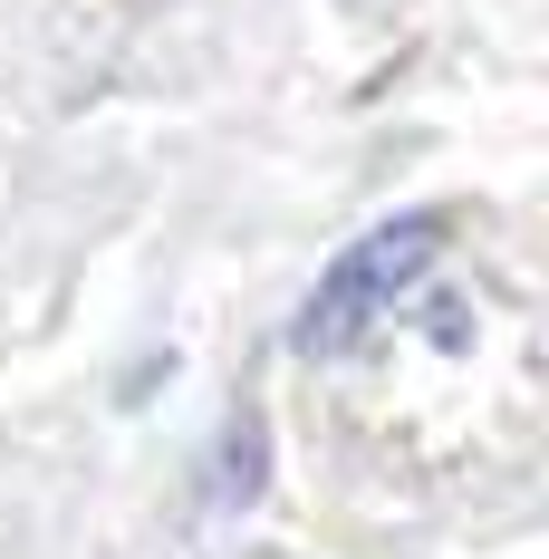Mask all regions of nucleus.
Returning a JSON list of instances; mask_svg holds the SVG:
<instances>
[{
  "mask_svg": "<svg viewBox=\"0 0 549 559\" xmlns=\"http://www.w3.org/2000/svg\"><path fill=\"white\" fill-rule=\"evenodd\" d=\"M443 231H453L443 213H405V223L367 231L357 251H337L329 280H319V289H309V309H299V347H309V357H347V347L377 329V319L415 289V280L434 271Z\"/></svg>",
  "mask_w": 549,
  "mask_h": 559,
  "instance_id": "nucleus-1",
  "label": "nucleus"
}]
</instances>
